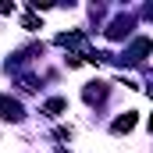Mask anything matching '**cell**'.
<instances>
[{
	"instance_id": "obj_1",
	"label": "cell",
	"mask_w": 153,
	"mask_h": 153,
	"mask_svg": "<svg viewBox=\"0 0 153 153\" xmlns=\"http://www.w3.org/2000/svg\"><path fill=\"white\" fill-rule=\"evenodd\" d=\"M150 46H153L150 39L139 36L132 46H128V50H125V61H128V64H143V61H146V53H150Z\"/></svg>"
},
{
	"instance_id": "obj_2",
	"label": "cell",
	"mask_w": 153,
	"mask_h": 153,
	"mask_svg": "<svg viewBox=\"0 0 153 153\" xmlns=\"http://www.w3.org/2000/svg\"><path fill=\"white\" fill-rule=\"evenodd\" d=\"M0 114L7 117V121H22L25 111H22V103H18L14 96H7V93H4V96H0Z\"/></svg>"
},
{
	"instance_id": "obj_3",
	"label": "cell",
	"mask_w": 153,
	"mask_h": 153,
	"mask_svg": "<svg viewBox=\"0 0 153 153\" xmlns=\"http://www.w3.org/2000/svg\"><path fill=\"white\" fill-rule=\"evenodd\" d=\"M132 25H135V18H132V14L114 18V22H111V29H107V36H111V39H125L128 32H132Z\"/></svg>"
},
{
	"instance_id": "obj_4",
	"label": "cell",
	"mask_w": 153,
	"mask_h": 153,
	"mask_svg": "<svg viewBox=\"0 0 153 153\" xmlns=\"http://www.w3.org/2000/svg\"><path fill=\"white\" fill-rule=\"evenodd\" d=\"M135 121H139V117H135V111H125L121 117H114L111 132H114V135H125V132H132V128H135Z\"/></svg>"
},
{
	"instance_id": "obj_5",
	"label": "cell",
	"mask_w": 153,
	"mask_h": 153,
	"mask_svg": "<svg viewBox=\"0 0 153 153\" xmlns=\"http://www.w3.org/2000/svg\"><path fill=\"white\" fill-rule=\"evenodd\" d=\"M82 96H85V103H100V100H107V82H89Z\"/></svg>"
},
{
	"instance_id": "obj_6",
	"label": "cell",
	"mask_w": 153,
	"mask_h": 153,
	"mask_svg": "<svg viewBox=\"0 0 153 153\" xmlns=\"http://www.w3.org/2000/svg\"><path fill=\"white\" fill-rule=\"evenodd\" d=\"M64 107H68V103H64V100H50V103H46V114H61V111H64Z\"/></svg>"
}]
</instances>
